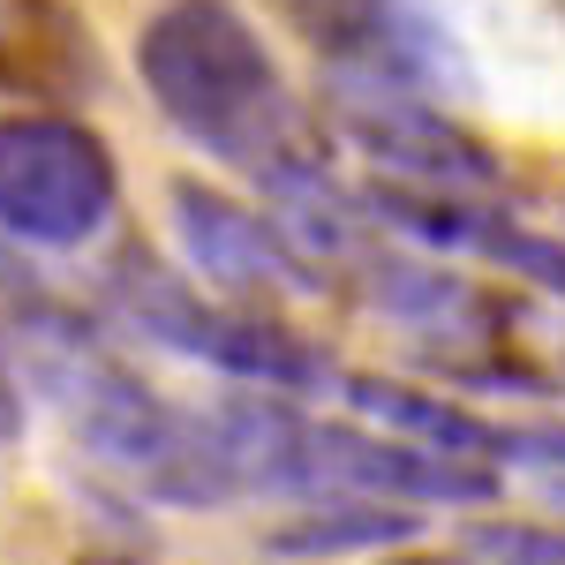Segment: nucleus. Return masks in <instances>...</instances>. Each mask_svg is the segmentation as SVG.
I'll return each instance as SVG.
<instances>
[{"instance_id": "9", "label": "nucleus", "mask_w": 565, "mask_h": 565, "mask_svg": "<svg viewBox=\"0 0 565 565\" xmlns=\"http://www.w3.org/2000/svg\"><path fill=\"white\" fill-rule=\"evenodd\" d=\"M482 249L505 264V271H521V279H535V287L565 295V242L527 234V226H513V218H490V226H482Z\"/></svg>"}, {"instance_id": "11", "label": "nucleus", "mask_w": 565, "mask_h": 565, "mask_svg": "<svg viewBox=\"0 0 565 565\" xmlns=\"http://www.w3.org/2000/svg\"><path fill=\"white\" fill-rule=\"evenodd\" d=\"M505 460H535L565 476V423H527V430H505Z\"/></svg>"}, {"instance_id": "5", "label": "nucleus", "mask_w": 565, "mask_h": 565, "mask_svg": "<svg viewBox=\"0 0 565 565\" xmlns=\"http://www.w3.org/2000/svg\"><path fill=\"white\" fill-rule=\"evenodd\" d=\"M332 121L385 167L407 189H445V196H476L498 181V159L482 151L468 129H452L437 106H423L407 84H385V76H354L340 68L332 76Z\"/></svg>"}, {"instance_id": "1", "label": "nucleus", "mask_w": 565, "mask_h": 565, "mask_svg": "<svg viewBox=\"0 0 565 565\" xmlns=\"http://www.w3.org/2000/svg\"><path fill=\"white\" fill-rule=\"evenodd\" d=\"M136 68H143V90L159 98V114L212 159L242 167L264 196L309 174H332L317 121L302 114L271 45L234 0H167L136 39Z\"/></svg>"}, {"instance_id": "3", "label": "nucleus", "mask_w": 565, "mask_h": 565, "mask_svg": "<svg viewBox=\"0 0 565 565\" xmlns=\"http://www.w3.org/2000/svg\"><path fill=\"white\" fill-rule=\"evenodd\" d=\"M114 302L136 332H151L159 348L196 354L212 370H234L264 392H309L332 377V362L309 348L302 332L271 324V317H249V309H212L196 287H181L167 264H151L143 249L114 264Z\"/></svg>"}, {"instance_id": "7", "label": "nucleus", "mask_w": 565, "mask_h": 565, "mask_svg": "<svg viewBox=\"0 0 565 565\" xmlns=\"http://www.w3.org/2000/svg\"><path fill=\"white\" fill-rule=\"evenodd\" d=\"M348 399L354 415H370V423H385L392 437H407V445H423V452H445V460H505V430L498 423H482L468 407H452V399H437V392H415V385H385V377H348Z\"/></svg>"}, {"instance_id": "13", "label": "nucleus", "mask_w": 565, "mask_h": 565, "mask_svg": "<svg viewBox=\"0 0 565 565\" xmlns=\"http://www.w3.org/2000/svg\"><path fill=\"white\" fill-rule=\"evenodd\" d=\"M84 565H136V558H121V551H90Z\"/></svg>"}, {"instance_id": "8", "label": "nucleus", "mask_w": 565, "mask_h": 565, "mask_svg": "<svg viewBox=\"0 0 565 565\" xmlns=\"http://www.w3.org/2000/svg\"><path fill=\"white\" fill-rule=\"evenodd\" d=\"M415 513L377 505V498H324L309 505L302 521L271 527V551L279 558H332V551H377V543H407Z\"/></svg>"}, {"instance_id": "14", "label": "nucleus", "mask_w": 565, "mask_h": 565, "mask_svg": "<svg viewBox=\"0 0 565 565\" xmlns=\"http://www.w3.org/2000/svg\"><path fill=\"white\" fill-rule=\"evenodd\" d=\"M399 565H460V558H399Z\"/></svg>"}, {"instance_id": "12", "label": "nucleus", "mask_w": 565, "mask_h": 565, "mask_svg": "<svg viewBox=\"0 0 565 565\" xmlns=\"http://www.w3.org/2000/svg\"><path fill=\"white\" fill-rule=\"evenodd\" d=\"M23 430V385H15V370H8V354H0V437Z\"/></svg>"}, {"instance_id": "4", "label": "nucleus", "mask_w": 565, "mask_h": 565, "mask_svg": "<svg viewBox=\"0 0 565 565\" xmlns=\"http://www.w3.org/2000/svg\"><path fill=\"white\" fill-rule=\"evenodd\" d=\"M114 218V159L68 114H8L0 121V234L76 249Z\"/></svg>"}, {"instance_id": "6", "label": "nucleus", "mask_w": 565, "mask_h": 565, "mask_svg": "<svg viewBox=\"0 0 565 565\" xmlns=\"http://www.w3.org/2000/svg\"><path fill=\"white\" fill-rule=\"evenodd\" d=\"M174 234L189 264L218 287H234V295H309V287H324L287 249L279 226H264L257 212H242L234 196H218L204 181H174Z\"/></svg>"}, {"instance_id": "10", "label": "nucleus", "mask_w": 565, "mask_h": 565, "mask_svg": "<svg viewBox=\"0 0 565 565\" xmlns=\"http://www.w3.org/2000/svg\"><path fill=\"white\" fill-rule=\"evenodd\" d=\"M468 551L482 565H565V535L551 527H521V521H482L468 535Z\"/></svg>"}, {"instance_id": "2", "label": "nucleus", "mask_w": 565, "mask_h": 565, "mask_svg": "<svg viewBox=\"0 0 565 565\" xmlns=\"http://www.w3.org/2000/svg\"><path fill=\"white\" fill-rule=\"evenodd\" d=\"M8 332L31 362L39 392L61 407V423L84 437L106 468H121L136 490L167 498V505H226L242 482L218 452L212 415H181L174 399L136 377L129 362L90 340V324H76L53 295H31V302L8 309Z\"/></svg>"}]
</instances>
